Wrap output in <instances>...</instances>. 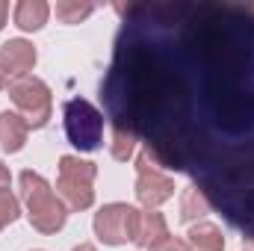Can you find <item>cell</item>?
<instances>
[{"label":"cell","instance_id":"1","mask_svg":"<svg viewBox=\"0 0 254 251\" xmlns=\"http://www.w3.org/2000/svg\"><path fill=\"white\" fill-rule=\"evenodd\" d=\"M98 86L116 130L254 246V3L127 0Z\"/></svg>","mask_w":254,"mask_h":251},{"label":"cell","instance_id":"2","mask_svg":"<svg viewBox=\"0 0 254 251\" xmlns=\"http://www.w3.org/2000/svg\"><path fill=\"white\" fill-rule=\"evenodd\" d=\"M21 184V198L27 204V219L39 234H57L63 231L65 219H68V207L63 204V198L51 189V184L39 175V172H21L18 175Z\"/></svg>","mask_w":254,"mask_h":251},{"label":"cell","instance_id":"3","mask_svg":"<svg viewBox=\"0 0 254 251\" xmlns=\"http://www.w3.org/2000/svg\"><path fill=\"white\" fill-rule=\"evenodd\" d=\"M63 125L65 136L77 151H98L104 142V113L86 101V98H71L63 104Z\"/></svg>","mask_w":254,"mask_h":251},{"label":"cell","instance_id":"4","mask_svg":"<svg viewBox=\"0 0 254 251\" xmlns=\"http://www.w3.org/2000/svg\"><path fill=\"white\" fill-rule=\"evenodd\" d=\"M95 175L98 166L80 157H60V178H57V195L63 198L68 210H89L95 201Z\"/></svg>","mask_w":254,"mask_h":251},{"label":"cell","instance_id":"5","mask_svg":"<svg viewBox=\"0 0 254 251\" xmlns=\"http://www.w3.org/2000/svg\"><path fill=\"white\" fill-rule=\"evenodd\" d=\"M9 98L18 107V116L27 122V127L39 130L48 125V119L54 113V98H51V89L45 80H39L33 74L18 77L9 83Z\"/></svg>","mask_w":254,"mask_h":251},{"label":"cell","instance_id":"6","mask_svg":"<svg viewBox=\"0 0 254 251\" xmlns=\"http://www.w3.org/2000/svg\"><path fill=\"white\" fill-rule=\"evenodd\" d=\"M139 219L142 213L130 204H104L95 213V237L104 246H125V243H136L139 234Z\"/></svg>","mask_w":254,"mask_h":251},{"label":"cell","instance_id":"7","mask_svg":"<svg viewBox=\"0 0 254 251\" xmlns=\"http://www.w3.org/2000/svg\"><path fill=\"white\" fill-rule=\"evenodd\" d=\"M136 172H139V178H136V198H139L142 207L157 210L163 201H169V198L175 195V181H172L169 175H163V172L151 163V157H148L145 151L136 157Z\"/></svg>","mask_w":254,"mask_h":251},{"label":"cell","instance_id":"8","mask_svg":"<svg viewBox=\"0 0 254 251\" xmlns=\"http://www.w3.org/2000/svg\"><path fill=\"white\" fill-rule=\"evenodd\" d=\"M36 65V48L27 39H9L0 48V71L18 77H27V71H33Z\"/></svg>","mask_w":254,"mask_h":251},{"label":"cell","instance_id":"9","mask_svg":"<svg viewBox=\"0 0 254 251\" xmlns=\"http://www.w3.org/2000/svg\"><path fill=\"white\" fill-rule=\"evenodd\" d=\"M27 133H30V127L18 113H9V110L0 113V148L6 154H18L27 142Z\"/></svg>","mask_w":254,"mask_h":251},{"label":"cell","instance_id":"10","mask_svg":"<svg viewBox=\"0 0 254 251\" xmlns=\"http://www.w3.org/2000/svg\"><path fill=\"white\" fill-rule=\"evenodd\" d=\"M166 237H169V225H166L163 213H157V210L142 213V219H139V234H136V246L151 251L157 243H163Z\"/></svg>","mask_w":254,"mask_h":251},{"label":"cell","instance_id":"11","mask_svg":"<svg viewBox=\"0 0 254 251\" xmlns=\"http://www.w3.org/2000/svg\"><path fill=\"white\" fill-rule=\"evenodd\" d=\"M48 15H51V6L45 0H21L15 6V27L33 33V30H42L48 24Z\"/></svg>","mask_w":254,"mask_h":251},{"label":"cell","instance_id":"12","mask_svg":"<svg viewBox=\"0 0 254 251\" xmlns=\"http://www.w3.org/2000/svg\"><path fill=\"white\" fill-rule=\"evenodd\" d=\"M187 237H190L187 243H190L195 251H225V237H222V231H219L216 225H210V222L192 225Z\"/></svg>","mask_w":254,"mask_h":251},{"label":"cell","instance_id":"13","mask_svg":"<svg viewBox=\"0 0 254 251\" xmlns=\"http://www.w3.org/2000/svg\"><path fill=\"white\" fill-rule=\"evenodd\" d=\"M210 213V204L207 198L198 192L195 187L184 189V198H181V222H195V219H204Z\"/></svg>","mask_w":254,"mask_h":251},{"label":"cell","instance_id":"14","mask_svg":"<svg viewBox=\"0 0 254 251\" xmlns=\"http://www.w3.org/2000/svg\"><path fill=\"white\" fill-rule=\"evenodd\" d=\"M54 12L63 24H80L95 12V3H89V0H60L54 6Z\"/></svg>","mask_w":254,"mask_h":251},{"label":"cell","instance_id":"15","mask_svg":"<svg viewBox=\"0 0 254 251\" xmlns=\"http://www.w3.org/2000/svg\"><path fill=\"white\" fill-rule=\"evenodd\" d=\"M136 139L125 133V130H116L113 127V142H110V154H113V160H119V163H127L130 157H133V151H136Z\"/></svg>","mask_w":254,"mask_h":251},{"label":"cell","instance_id":"16","mask_svg":"<svg viewBox=\"0 0 254 251\" xmlns=\"http://www.w3.org/2000/svg\"><path fill=\"white\" fill-rule=\"evenodd\" d=\"M18 216H21V204H18V198L9 192V187H0V231H3L6 225H12Z\"/></svg>","mask_w":254,"mask_h":251},{"label":"cell","instance_id":"17","mask_svg":"<svg viewBox=\"0 0 254 251\" xmlns=\"http://www.w3.org/2000/svg\"><path fill=\"white\" fill-rule=\"evenodd\" d=\"M151 251H192V249H190V243H187V240H178V237H172V234H169L163 243H157Z\"/></svg>","mask_w":254,"mask_h":251},{"label":"cell","instance_id":"18","mask_svg":"<svg viewBox=\"0 0 254 251\" xmlns=\"http://www.w3.org/2000/svg\"><path fill=\"white\" fill-rule=\"evenodd\" d=\"M6 15H9V3L0 0V30H3V24H6Z\"/></svg>","mask_w":254,"mask_h":251},{"label":"cell","instance_id":"19","mask_svg":"<svg viewBox=\"0 0 254 251\" xmlns=\"http://www.w3.org/2000/svg\"><path fill=\"white\" fill-rule=\"evenodd\" d=\"M9 181H12V178H9V169L0 163V187H9Z\"/></svg>","mask_w":254,"mask_h":251},{"label":"cell","instance_id":"20","mask_svg":"<svg viewBox=\"0 0 254 251\" xmlns=\"http://www.w3.org/2000/svg\"><path fill=\"white\" fill-rule=\"evenodd\" d=\"M74 251H98V249H95V246H77Z\"/></svg>","mask_w":254,"mask_h":251},{"label":"cell","instance_id":"21","mask_svg":"<svg viewBox=\"0 0 254 251\" xmlns=\"http://www.w3.org/2000/svg\"><path fill=\"white\" fill-rule=\"evenodd\" d=\"M3 89H6V74L0 71V92H3Z\"/></svg>","mask_w":254,"mask_h":251}]
</instances>
